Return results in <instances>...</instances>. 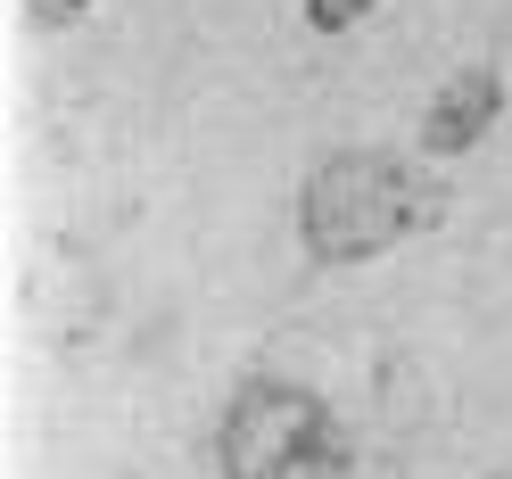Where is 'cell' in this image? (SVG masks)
<instances>
[{"label": "cell", "mask_w": 512, "mask_h": 479, "mask_svg": "<svg viewBox=\"0 0 512 479\" xmlns=\"http://www.w3.org/2000/svg\"><path fill=\"white\" fill-rule=\"evenodd\" d=\"M91 9H100V0H25V25H34V34H75Z\"/></svg>", "instance_id": "5b68a950"}, {"label": "cell", "mask_w": 512, "mask_h": 479, "mask_svg": "<svg viewBox=\"0 0 512 479\" xmlns=\"http://www.w3.org/2000/svg\"><path fill=\"white\" fill-rule=\"evenodd\" d=\"M504 100H512V83L496 58H471V67H455L430 100H422V124H413V141H422V157H471L479 141L504 124Z\"/></svg>", "instance_id": "3957f363"}, {"label": "cell", "mask_w": 512, "mask_h": 479, "mask_svg": "<svg viewBox=\"0 0 512 479\" xmlns=\"http://www.w3.org/2000/svg\"><path fill=\"white\" fill-rule=\"evenodd\" d=\"M298 9H306L314 34H356V25L380 9V0H298Z\"/></svg>", "instance_id": "277c9868"}, {"label": "cell", "mask_w": 512, "mask_h": 479, "mask_svg": "<svg viewBox=\"0 0 512 479\" xmlns=\"http://www.w3.org/2000/svg\"><path fill=\"white\" fill-rule=\"evenodd\" d=\"M215 479H356V446L323 389L248 372L215 413Z\"/></svg>", "instance_id": "7a4b0ae2"}, {"label": "cell", "mask_w": 512, "mask_h": 479, "mask_svg": "<svg viewBox=\"0 0 512 479\" xmlns=\"http://www.w3.org/2000/svg\"><path fill=\"white\" fill-rule=\"evenodd\" d=\"M446 223V174L422 149L347 141L323 149L298 182V248L314 265H372Z\"/></svg>", "instance_id": "6da1fadb"}]
</instances>
